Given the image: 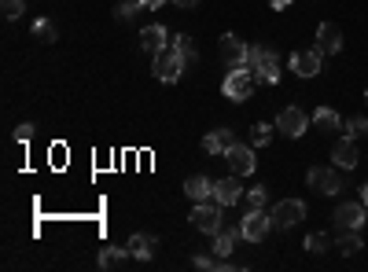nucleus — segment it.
I'll list each match as a JSON object with an SVG mask.
<instances>
[{
	"mask_svg": "<svg viewBox=\"0 0 368 272\" xmlns=\"http://www.w3.org/2000/svg\"><path fill=\"white\" fill-rule=\"evenodd\" d=\"M254 82H258V85H277L280 82V59L277 63H265V67L254 70Z\"/></svg>",
	"mask_w": 368,
	"mask_h": 272,
	"instance_id": "24",
	"label": "nucleus"
},
{
	"mask_svg": "<svg viewBox=\"0 0 368 272\" xmlns=\"http://www.w3.org/2000/svg\"><path fill=\"white\" fill-rule=\"evenodd\" d=\"M0 8H4V19H19L26 11V0H0Z\"/></svg>",
	"mask_w": 368,
	"mask_h": 272,
	"instance_id": "32",
	"label": "nucleus"
},
{
	"mask_svg": "<svg viewBox=\"0 0 368 272\" xmlns=\"http://www.w3.org/2000/svg\"><path fill=\"white\" fill-rule=\"evenodd\" d=\"M166 44H170V34H166V26H163V22H151V26H144V30H140V52L158 56Z\"/></svg>",
	"mask_w": 368,
	"mask_h": 272,
	"instance_id": "12",
	"label": "nucleus"
},
{
	"mask_svg": "<svg viewBox=\"0 0 368 272\" xmlns=\"http://www.w3.org/2000/svg\"><path fill=\"white\" fill-rule=\"evenodd\" d=\"M310 115H306V110H298V107H284L280 110V115H277V129L284 133V136H291V140H298L302 133H306L310 129Z\"/></svg>",
	"mask_w": 368,
	"mask_h": 272,
	"instance_id": "6",
	"label": "nucleus"
},
{
	"mask_svg": "<svg viewBox=\"0 0 368 272\" xmlns=\"http://www.w3.org/2000/svg\"><path fill=\"white\" fill-rule=\"evenodd\" d=\"M361 202L368 206V184H361Z\"/></svg>",
	"mask_w": 368,
	"mask_h": 272,
	"instance_id": "37",
	"label": "nucleus"
},
{
	"mask_svg": "<svg viewBox=\"0 0 368 272\" xmlns=\"http://www.w3.org/2000/svg\"><path fill=\"white\" fill-rule=\"evenodd\" d=\"M306 184H310L313 191H321V195H335V191L343 188L339 166H335V169H328V166H313V169L306 173Z\"/></svg>",
	"mask_w": 368,
	"mask_h": 272,
	"instance_id": "7",
	"label": "nucleus"
},
{
	"mask_svg": "<svg viewBox=\"0 0 368 272\" xmlns=\"http://www.w3.org/2000/svg\"><path fill=\"white\" fill-rule=\"evenodd\" d=\"M239 235H243V232H239V225H221L214 232V254H217V258H229V254L236 250V239Z\"/></svg>",
	"mask_w": 368,
	"mask_h": 272,
	"instance_id": "17",
	"label": "nucleus"
},
{
	"mask_svg": "<svg viewBox=\"0 0 368 272\" xmlns=\"http://www.w3.org/2000/svg\"><path fill=\"white\" fill-rule=\"evenodd\" d=\"M34 37L52 44V41L59 37V30H56V22H52V19H37V22H34Z\"/></svg>",
	"mask_w": 368,
	"mask_h": 272,
	"instance_id": "27",
	"label": "nucleus"
},
{
	"mask_svg": "<svg viewBox=\"0 0 368 272\" xmlns=\"http://www.w3.org/2000/svg\"><path fill=\"white\" fill-rule=\"evenodd\" d=\"M313 125H317V133H335V129H343V118H339V110H331V107H317Z\"/></svg>",
	"mask_w": 368,
	"mask_h": 272,
	"instance_id": "21",
	"label": "nucleus"
},
{
	"mask_svg": "<svg viewBox=\"0 0 368 272\" xmlns=\"http://www.w3.org/2000/svg\"><path fill=\"white\" fill-rule=\"evenodd\" d=\"M133 250V258L137 261H151L155 258V247H158V239L151 235V232H137V235H129V243H125Z\"/></svg>",
	"mask_w": 368,
	"mask_h": 272,
	"instance_id": "19",
	"label": "nucleus"
},
{
	"mask_svg": "<svg viewBox=\"0 0 368 272\" xmlns=\"http://www.w3.org/2000/svg\"><path fill=\"white\" fill-rule=\"evenodd\" d=\"M243 202L250 206V210H265V202H269V188H262V184H258V188H247V191H243Z\"/></svg>",
	"mask_w": 368,
	"mask_h": 272,
	"instance_id": "25",
	"label": "nucleus"
},
{
	"mask_svg": "<svg viewBox=\"0 0 368 272\" xmlns=\"http://www.w3.org/2000/svg\"><path fill=\"white\" fill-rule=\"evenodd\" d=\"M321 56H324V52H317V48H302V52L291 56V70H295L298 77L321 74Z\"/></svg>",
	"mask_w": 368,
	"mask_h": 272,
	"instance_id": "15",
	"label": "nucleus"
},
{
	"mask_svg": "<svg viewBox=\"0 0 368 272\" xmlns=\"http://www.w3.org/2000/svg\"><path fill=\"white\" fill-rule=\"evenodd\" d=\"M247 48L250 44H243L236 34H225L221 44H217V52H221V59L229 63V70H236V67H243V63H247Z\"/></svg>",
	"mask_w": 368,
	"mask_h": 272,
	"instance_id": "10",
	"label": "nucleus"
},
{
	"mask_svg": "<svg viewBox=\"0 0 368 272\" xmlns=\"http://www.w3.org/2000/svg\"><path fill=\"white\" fill-rule=\"evenodd\" d=\"M269 4H273L277 11H284V8H291V0H269Z\"/></svg>",
	"mask_w": 368,
	"mask_h": 272,
	"instance_id": "35",
	"label": "nucleus"
},
{
	"mask_svg": "<svg viewBox=\"0 0 368 272\" xmlns=\"http://www.w3.org/2000/svg\"><path fill=\"white\" fill-rule=\"evenodd\" d=\"M163 4H166V0H144V8H148V11H158Z\"/></svg>",
	"mask_w": 368,
	"mask_h": 272,
	"instance_id": "34",
	"label": "nucleus"
},
{
	"mask_svg": "<svg viewBox=\"0 0 368 272\" xmlns=\"http://www.w3.org/2000/svg\"><path fill=\"white\" fill-rule=\"evenodd\" d=\"M229 158V169L236 173V177H250L254 169H258V162H254V148H247V143H232V148L225 151Z\"/></svg>",
	"mask_w": 368,
	"mask_h": 272,
	"instance_id": "8",
	"label": "nucleus"
},
{
	"mask_svg": "<svg viewBox=\"0 0 368 272\" xmlns=\"http://www.w3.org/2000/svg\"><path fill=\"white\" fill-rule=\"evenodd\" d=\"M335 247H339L343 254H357V250L364 247V239H361L357 228H343V232H339V243H335Z\"/></svg>",
	"mask_w": 368,
	"mask_h": 272,
	"instance_id": "23",
	"label": "nucleus"
},
{
	"mask_svg": "<svg viewBox=\"0 0 368 272\" xmlns=\"http://www.w3.org/2000/svg\"><path fill=\"white\" fill-rule=\"evenodd\" d=\"M173 44H177V52H181L188 63H196V59H199V48H196V41H191L188 34H177V37H173Z\"/></svg>",
	"mask_w": 368,
	"mask_h": 272,
	"instance_id": "28",
	"label": "nucleus"
},
{
	"mask_svg": "<svg viewBox=\"0 0 368 272\" xmlns=\"http://www.w3.org/2000/svg\"><path fill=\"white\" fill-rule=\"evenodd\" d=\"M221 210H225V206H221V202H210V199H206V202H196V210H191V225H196L199 232H206V235H214L221 225H225V214H221Z\"/></svg>",
	"mask_w": 368,
	"mask_h": 272,
	"instance_id": "4",
	"label": "nucleus"
},
{
	"mask_svg": "<svg viewBox=\"0 0 368 272\" xmlns=\"http://www.w3.org/2000/svg\"><path fill=\"white\" fill-rule=\"evenodd\" d=\"M328 247H331V235H328V232H313V235H306V250L324 254Z\"/></svg>",
	"mask_w": 368,
	"mask_h": 272,
	"instance_id": "29",
	"label": "nucleus"
},
{
	"mask_svg": "<svg viewBox=\"0 0 368 272\" xmlns=\"http://www.w3.org/2000/svg\"><path fill=\"white\" fill-rule=\"evenodd\" d=\"M173 4H177V8H196L199 0H173Z\"/></svg>",
	"mask_w": 368,
	"mask_h": 272,
	"instance_id": "36",
	"label": "nucleus"
},
{
	"mask_svg": "<svg viewBox=\"0 0 368 272\" xmlns=\"http://www.w3.org/2000/svg\"><path fill=\"white\" fill-rule=\"evenodd\" d=\"M277 59H280V52H277V48H262V44H250V48H247V63H243V67L254 74L258 67H265V63H277Z\"/></svg>",
	"mask_w": 368,
	"mask_h": 272,
	"instance_id": "20",
	"label": "nucleus"
},
{
	"mask_svg": "<svg viewBox=\"0 0 368 272\" xmlns=\"http://www.w3.org/2000/svg\"><path fill=\"white\" fill-rule=\"evenodd\" d=\"M34 133H37V129L26 122V125H19V129H15V140H19V143H30V140H34Z\"/></svg>",
	"mask_w": 368,
	"mask_h": 272,
	"instance_id": "33",
	"label": "nucleus"
},
{
	"mask_svg": "<svg viewBox=\"0 0 368 272\" xmlns=\"http://www.w3.org/2000/svg\"><path fill=\"white\" fill-rule=\"evenodd\" d=\"M232 143H236L232 129H210V133L203 136V151H206V155H221V158H225V151L232 148Z\"/></svg>",
	"mask_w": 368,
	"mask_h": 272,
	"instance_id": "16",
	"label": "nucleus"
},
{
	"mask_svg": "<svg viewBox=\"0 0 368 272\" xmlns=\"http://www.w3.org/2000/svg\"><path fill=\"white\" fill-rule=\"evenodd\" d=\"M184 56L177 52V44H166L163 48V52H158L155 56V77H158V82H166V85H173V82H181V74H184Z\"/></svg>",
	"mask_w": 368,
	"mask_h": 272,
	"instance_id": "1",
	"label": "nucleus"
},
{
	"mask_svg": "<svg viewBox=\"0 0 368 272\" xmlns=\"http://www.w3.org/2000/svg\"><path fill=\"white\" fill-rule=\"evenodd\" d=\"M184 195L191 202H206V199H214V181L210 177H203V173H196V177H188L184 181Z\"/></svg>",
	"mask_w": 368,
	"mask_h": 272,
	"instance_id": "18",
	"label": "nucleus"
},
{
	"mask_svg": "<svg viewBox=\"0 0 368 272\" xmlns=\"http://www.w3.org/2000/svg\"><path fill=\"white\" fill-rule=\"evenodd\" d=\"M317 52H324V56L343 52V30L335 22H321V26H317Z\"/></svg>",
	"mask_w": 368,
	"mask_h": 272,
	"instance_id": "14",
	"label": "nucleus"
},
{
	"mask_svg": "<svg viewBox=\"0 0 368 272\" xmlns=\"http://www.w3.org/2000/svg\"><path fill=\"white\" fill-rule=\"evenodd\" d=\"M254 74L247 70V67H236V70H229V77H225V85H221V92L229 96V100H236V103H243V100H250V92H254Z\"/></svg>",
	"mask_w": 368,
	"mask_h": 272,
	"instance_id": "5",
	"label": "nucleus"
},
{
	"mask_svg": "<svg viewBox=\"0 0 368 272\" xmlns=\"http://www.w3.org/2000/svg\"><path fill=\"white\" fill-rule=\"evenodd\" d=\"M137 11H148V8H144V0H122V4H118V19L129 22Z\"/></svg>",
	"mask_w": 368,
	"mask_h": 272,
	"instance_id": "31",
	"label": "nucleus"
},
{
	"mask_svg": "<svg viewBox=\"0 0 368 272\" xmlns=\"http://www.w3.org/2000/svg\"><path fill=\"white\" fill-rule=\"evenodd\" d=\"M331 162L339 166V169H357V162H361V155H357V140H354V136H343V140L331 148Z\"/></svg>",
	"mask_w": 368,
	"mask_h": 272,
	"instance_id": "13",
	"label": "nucleus"
},
{
	"mask_svg": "<svg viewBox=\"0 0 368 272\" xmlns=\"http://www.w3.org/2000/svg\"><path fill=\"white\" fill-rule=\"evenodd\" d=\"M239 232H243L247 243L258 247L262 239H265L269 232H273V217H269L265 210H247L243 217H239Z\"/></svg>",
	"mask_w": 368,
	"mask_h": 272,
	"instance_id": "3",
	"label": "nucleus"
},
{
	"mask_svg": "<svg viewBox=\"0 0 368 272\" xmlns=\"http://www.w3.org/2000/svg\"><path fill=\"white\" fill-rule=\"evenodd\" d=\"M273 129H277V125H265V122L250 125V148H265V143L273 140Z\"/></svg>",
	"mask_w": 368,
	"mask_h": 272,
	"instance_id": "26",
	"label": "nucleus"
},
{
	"mask_svg": "<svg viewBox=\"0 0 368 272\" xmlns=\"http://www.w3.org/2000/svg\"><path fill=\"white\" fill-rule=\"evenodd\" d=\"M335 228H361L364 225V202H339L335 206Z\"/></svg>",
	"mask_w": 368,
	"mask_h": 272,
	"instance_id": "11",
	"label": "nucleus"
},
{
	"mask_svg": "<svg viewBox=\"0 0 368 272\" xmlns=\"http://www.w3.org/2000/svg\"><path fill=\"white\" fill-rule=\"evenodd\" d=\"M129 261H133L129 247H103V254H100V268H122Z\"/></svg>",
	"mask_w": 368,
	"mask_h": 272,
	"instance_id": "22",
	"label": "nucleus"
},
{
	"mask_svg": "<svg viewBox=\"0 0 368 272\" xmlns=\"http://www.w3.org/2000/svg\"><path fill=\"white\" fill-rule=\"evenodd\" d=\"M343 129H346V136H364L368 133V118L364 115H354V118H346V125H343Z\"/></svg>",
	"mask_w": 368,
	"mask_h": 272,
	"instance_id": "30",
	"label": "nucleus"
},
{
	"mask_svg": "<svg viewBox=\"0 0 368 272\" xmlns=\"http://www.w3.org/2000/svg\"><path fill=\"white\" fill-rule=\"evenodd\" d=\"M364 100H368V89H364Z\"/></svg>",
	"mask_w": 368,
	"mask_h": 272,
	"instance_id": "38",
	"label": "nucleus"
},
{
	"mask_svg": "<svg viewBox=\"0 0 368 272\" xmlns=\"http://www.w3.org/2000/svg\"><path fill=\"white\" fill-rule=\"evenodd\" d=\"M243 184L236 181V173L232 177H221V181H214V202H221L229 210V206H236V202H243Z\"/></svg>",
	"mask_w": 368,
	"mask_h": 272,
	"instance_id": "9",
	"label": "nucleus"
},
{
	"mask_svg": "<svg viewBox=\"0 0 368 272\" xmlns=\"http://www.w3.org/2000/svg\"><path fill=\"white\" fill-rule=\"evenodd\" d=\"M269 217H273V232H287L306 217V202L302 199H280L273 210H269Z\"/></svg>",
	"mask_w": 368,
	"mask_h": 272,
	"instance_id": "2",
	"label": "nucleus"
}]
</instances>
